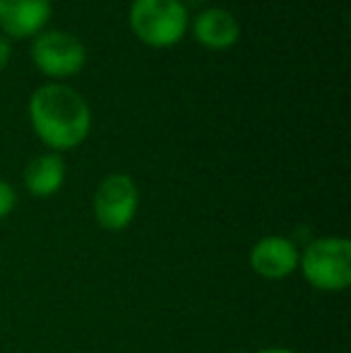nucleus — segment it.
<instances>
[{
    "label": "nucleus",
    "instance_id": "1a4fd4ad",
    "mask_svg": "<svg viewBox=\"0 0 351 353\" xmlns=\"http://www.w3.org/2000/svg\"><path fill=\"white\" fill-rule=\"evenodd\" d=\"M66 181V163L58 154H41L24 171V185L34 197H48L61 190Z\"/></svg>",
    "mask_w": 351,
    "mask_h": 353
},
{
    "label": "nucleus",
    "instance_id": "9d476101",
    "mask_svg": "<svg viewBox=\"0 0 351 353\" xmlns=\"http://www.w3.org/2000/svg\"><path fill=\"white\" fill-rule=\"evenodd\" d=\"M14 202H17V195H14L12 185L0 181V219H5L14 210Z\"/></svg>",
    "mask_w": 351,
    "mask_h": 353
},
{
    "label": "nucleus",
    "instance_id": "20e7f679",
    "mask_svg": "<svg viewBox=\"0 0 351 353\" xmlns=\"http://www.w3.org/2000/svg\"><path fill=\"white\" fill-rule=\"evenodd\" d=\"M137 205H140V192L135 181L126 173H111L97 188L94 216L106 231H123L135 219Z\"/></svg>",
    "mask_w": 351,
    "mask_h": 353
},
{
    "label": "nucleus",
    "instance_id": "7ed1b4c3",
    "mask_svg": "<svg viewBox=\"0 0 351 353\" xmlns=\"http://www.w3.org/2000/svg\"><path fill=\"white\" fill-rule=\"evenodd\" d=\"M299 265L318 291H344L351 283V243L347 238H318L299 255Z\"/></svg>",
    "mask_w": 351,
    "mask_h": 353
},
{
    "label": "nucleus",
    "instance_id": "0eeeda50",
    "mask_svg": "<svg viewBox=\"0 0 351 353\" xmlns=\"http://www.w3.org/2000/svg\"><path fill=\"white\" fill-rule=\"evenodd\" d=\"M51 17V0H0V29L14 39L34 37Z\"/></svg>",
    "mask_w": 351,
    "mask_h": 353
},
{
    "label": "nucleus",
    "instance_id": "f8f14e48",
    "mask_svg": "<svg viewBox=\"0 0 351 353\" xmlns=\"http://www.w3.org/2000/svg\"><path fill=\"white\" fill-rule=\"evenodd\" d=\"M258 353H294V351H289V349H263Z\"/></svg>",
    "mask_w": 351,
    "mask_h": 353
},
{
    "label": "nucleus",
    "instance_id": "6e6552de",
    "mask_svg": "<svg viewBox=\"0 0 351 353\" xmlns=\"http://www.w3.org/2000/svg\"><path fill=\"white\" fill-rule=\"evenodd\" d=\"M192 37L202 46L214 48V51H224V48H231L239 41L241 27L229 10L210 8L197 14L195 24H192Z\"/></svg>",
    "mask_w": 351,
    "mask_h": 353
},
{
    "label": "nucleus",
    "instance_id": "9b49d317",
    "mask_svg": "<svg viewBox=\"0 0 351 353\" xmlns=\"http://www.w3.org/2000/svg\"><path fill=\"white\" fill-rule=\"evenodd\" d=\"M10 51H12V48H10V43L5 41L3 37H0V70H3V68L8 65V61H10Z\"/></svg>",
    "mask_w": 351,
    "mask_h": 353
},
{
    "label": "nucleus",
    "instance_id": "423d86ee",
    "mask_svg": "<svg viewBox=\"0 0 351 353\" xmlns=\"http://www.w3.org/2000/svg\"><path fill=\"white\" fill-rule=\"evenodd\" d=\"M250 267L263 279H286L299 267V250L284 236H267L250 250Z\"/></svg>",
    "mask_w": 351,
    "mask_h": 353
},
{
    "label": "nucleus",
    "instance_id": "39448f33",
    "mask_svg": "<svg viewBox=\"0 0 351 353\" xmlns=\"http://www.w3.org/2000/svg\"><path fill=\"white\" fill-rule=\"evenodd\" d=\"M32 58L37 68L48 77H72L85 68V43L68 32L39 34L32 46Z\"/></svg>",
    "mask_w": 351,
    "mask_h": 353
},
{
    "label": "nucleus",
    "instance_id": "f257e3e1",
    "mask_svg": "<svg viewBox=\"0 0 351 353\" xmlns=\"http://www.w3.org/2000/svg\"><path fill=\"white\" fill-rule=\"evenodd\" d=\"M29 116L39 140L51 149H72L92 128L87 101L66 84H43L32 94Z\"/></svg>",
    "mask_w": 351,
    "mask_h": 353
},
{
    "label": "nucleus",
    "instance_id": "f03ea898",
    "mask_svg": "<svg viewBox=\"0 0 351 353\" xmlns=\"http://www.w3.org/2000/svg\"><path fill=\"white\" fill-rule=\"evenodd\" d=\"M130 27L147 46H174L185 37L188 10L181 0H135L130 8Z\"/></svg>",
    "mask_w": 351,
    "mask_h": 353
}]
</instances>
